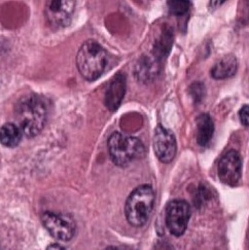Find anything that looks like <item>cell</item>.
Masks as SVG:
<instances>
[{"mask_svg":"<svg viewBox=\"0 0 249 250\" xmlns=\"http://www.w3.org/2000/svg\"><path fill=\"white\" fill-rule=\"evenodd\" d=\"M17 125L28 138H33L43 130L47 121V106L42 96L31 93L18 100L14 109Z\"/></svg>","mask_w":249,"mask_h":250,"instance_id":"1","label":"cell"},{"mask_svg":"<svg viewBox=\"0 0 249 250\" xmlns=\"http://www.w3.org/2000/svg\"><path fill=\"white\" fill-rule=\"evenodd\" d=\"M108 62L107 52L94 40L85 41L76 55V67L88 82H95L101 78L107 69Z\"/></svg>","mask_w":249,"mask_h":250,"instance_id":"2","label":"cell"},{"mask_svg":"<svg viewBox=\"0 0 249 250\" xmlns=\"http://www.w3.org/2000/svg\"><path fill=\"white\" fill-rule=\"evenodd\" d=\"M156 194L149 185H142L129 195L124 204V216L127 222L135 228L145 226L149 219L155 205Z\"/></svg>","mask_w":249,"mask_h":250,"instance_id":"3","label":"cell"},{"mask_svg":"<svg viewBox=\"0 0 249 250\" xmlns=\"http://www.w3.org/2000/svg\"><path fill=\"white\" fill-rule=\"evenodd\" d=\"M108 153L114 165L127 167L131 163L145 156V146L143 142L134 136L121 132H113L107 141Z\"/></svg>","mask_w":249,"mask_h":250,"instance_id":"4","label":"cell"},{"mask_svg":"<svg viewBox=\"0 0 249 250\" xmlns=\"http://www.w3.org/2000/svg\"><path fill=\"white\" fill-rule=\"evenodd\" d=\"M190 205L185 200H172L166 206L165 223L171 235L181 237L187 229L190 219Z\"/></svg>","mask_w":249,"mask_h":250,"instance_id":"5","label":"cell"},{"mask_svg":"<svg viewBox=\"0 0 249 250\" xmlns=\"http://www.w3.org/2000/svg\"><path fill=\"white\" fill-rule=\"evenodd\" d=\"M42 224L56 240L68 242L75 236L76 225L72 217L46 211L42 215Z\"/></svg>","mask_w":249,"mask_h":250,"instance_id":"6","label":"cell"},{"mask_svg":"<svg viewBox=\"0 0 249 250\" xmlns=\"http://www.w3.org/2000/svg\"><path fill=\"white\" fill-rule=\"evenodd\" d=\"M242 157L239 151L231 149L227 151L219 160L217 175L224 185L236 187L242 178Z\"/></svg>","mask_w":249,"mask_h":250,"instance_id":"7","label":"cell"},{"mask_svg":"<svg viewBox=\"0 0 249 250\" xmlns=\"http://www.w3.org/2000/svg\"><path fill=\"white\" fill-rule=\"evenodd\" d=\"M73 0H50L46 1L44 16L47 23L55 29L68 27L72 21L75 9Z\"/></svg>","mask_w":249,"mask_h":250,"instance_id":"8","label":"cell"},{"mask_svg":"<svg viewBox=\"0 0 249 250\" xmlns=\"http://www.w3.org/2000/svg\"><path fill=\"white\" fill-rule=\"evenodd\" d=\"M152 147L159 161L169 164L174 160L177 152V142L173 132L159 124L155 129Z\"/></svg>","mask_w":249,"mask_h":250,"instance_id":"9","label":"cell"},{"mask_svg":"<svg viewBox=\"0 0 249 250\" xmlns=\"http://www.w3.org/2000/svg\"><path fill=\"white\" fill-rule=\"evenodd\" d=\"M127 90V76L123 72H119L109 82L104 96V104L106 108L114 112L119 109Z\"/></svg>","mask_w":249,"mask_h":250,"instance_id":"10","label":"cell"},{"mask_svg":"<svg viewBox=\"0 0 249 250\" xmlns=\"http://www.w3.org/2000/svg\"><path fill=\"white\" fill-rule=\"evenodd\" d=\"M162 64L163 62L151 53L142 55L137 61L135 70H134L137 81L142 83L154 82L160 75Z\"/></svg>","mask_w":249,"mask_h":250,"instance_id":"11","label":"cell"},{"mask_svg":"<svg viewBox=\"0 0 249 250\" xmlns=\"http://www.w3.org/2000/svg\"><path fill=\"white\" fill-rule=\"evenodd\" d=\"M238 70V61L235 55L228 54L220 59L212 66L210 74L211 78L217 81L227 80L232 78L236 74Z\"/></svg>","mask_w":249,"mask_h":250,"instance_id":"12","label":"cell"},{"mask_svg":"<svg viewBox=\"0 0 249 250\" xmlns=\"http://www.w3.org/2000/svg\"><path fill=\"white\" fill-rule=\"evenodd\" d=\"M197 126V143L200 146L205 147L212 140L215 131L213 120L208 113H201L196 120Z\"/></svg>","mask_w":249,"mask_h":250,"instance_id":"13","label":"cell"},{"mask_svg":"<svg viewBox=\"0 0 249 250\" xmlns=\"http://www.w3.org/2000/svg\"><path fill=\"white\" fill-rule=\"evenodd\" d=\"M174 42V35L173 31L170 27H166L162 30L158 40L156 41L154 47H152L151 54L156 56L159 60L162 62L164 61L167 56L169 55L172 45H173Z\"/></svg>","mask_w":249,"mask_h":250,"instance_id":"14","label":"cell"},{"mask_svg":"<svg viewBox=\"0 0 249 250\" xmlns=\"http://www.w3.org/2000/svg\"><path fill=\"white\" fill-rule=\"evenodd\" d=\"M23 132L18 126L17 124L14 123H5L0 129V141L1 144L8 148H14L20 144Z\"/></svg>","mask_w":249,"mask_h":250,"instance_id":"15","label":"cell"},{"mask_svg":"<svg viewBox=\"0 0 249 250\" xmlns=\"http://www.w3.org/2000/svg\"><path fill=\"white\" fill-rule=\"evenodd\" d=\"M167 6L171 15L183 17L188 14L191 7V2L187 1V0H173V1H167Z\"/></svg>","mask_w":249,"mask_h":250,"instance_id":"16","label":"cell"},{"mask_svg":"<svg viewBox=\"0 0 249 250\" xmlns=\"http://www.w3.org/2000/svg\"><path fill=\"white\" fill-rule=\"evenodd\" d=\"M211 191L205 185H200L196 190V194L194 197V202L197 208L202 207L205 203L211 199Z\"/></svg>","mask_w":249,"mask_h":250,"instance_id":"17","label":"cell"},{"mask_svg":"<svg viewBox=\"0 0 249 250\" xmlns=\"http://www.w3.org/2000/svg\"><path fill=\"white\" fill-rule=\"evenodd\" d=\"M206 94V89L203 83L195 82L189 85V95L193 98L195 104H200L203 101Z\"/></svg>","mask_w":249,"mask_h":250,"instance_id":"18","label":"cell"},{"mask_svg":"<svg viewBox=\"0 0 249 250\" xmlns=\"http://www.w3.org/2000/svg\"><path fill=\"white\" fill-rule=\"evenodd\" d=\"M239 119H240V122L243 126L247 128L249 124V106L247 104L243 105L241 109L239 110Z\"/></svg>","mask_w":249,"mask_h":250,"instance_id":"19","label":"cell"},{"mask_svg":"<svg viewBox=\"0 0 249 250\" xmlns=\"http://www.w3.org/2000/svg\"><path fill=\"white\" fill-rule=\"evenodd\" d=\"M46 249L47 250H49V249H65V247L60 245V244H58V243H55V244H51V245L47 246Z\"/></svg>","mask_w":249,"mask_h":250,"instance_id":"20","label":"cell"}]
</instances>
